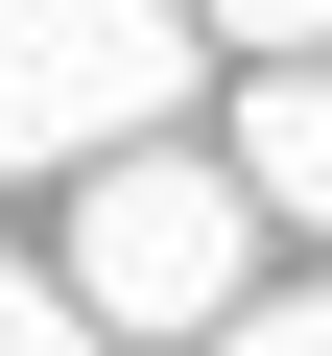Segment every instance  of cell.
Here are the masks:
<instances>
[{"label":"cell","mask_w":332,"mask_h":356,"mask_svg":"<svg viewBox=\"0 0 332 356\" xmlns=\"http://www.w3.org/2000/svg\"><path fill=\"white\" fill-rule=\"evenodd\" d=\"M95 332H166V356H214L238 309H261V214H238V166L214 143H142V166H95L72 191V261H48Z\"/></svg>","instance_id":"cell-1"},{"label":"cell","mask_w":332,"mask_h":356,"mask_svg":"<svg viewBox=\"0 0 332 356\" xmlns=\"http://www.w3.org/2000/svg\"><path fill=\"white\" fill-rule=\"evenodd\" d=\"M0 356H119V332H95V309H72L48 261H24V238H0Z\"/></svg>","instance_id":"cell-4"},{"label":"cell","mask_w":332,"mask_h":356,"mask_svg":"<svg viewBox=\"0 0 332 356\" xmlns=\"http://www.w3.org/2000/svg\"><path fill=\"white\" fill-rule=\"evenodd\" d=\"M166 119H190V24L166 0H0V191H95V166H142Z\"/></svg>","instance_id":"cell-2"},{"label":"cell","mask_w":332,"mask_h":356,"mask_svg":"<svg viewBox=\"0 0 332 356\" xmlns=\"http://www.w3.org/2000/svg\"><path fill=\"white\" fill-rule=\"evenodd\" d=\"M238 214H285V238H332V72H238Z\"/></svg>","instance_id":"cell-3"},{"label":"cell","mask_w":332,"mask_h":356,"mask_svg":"<svg viewBox=\"0 0 332 356\" xmlns=\"http://www.w3.org/2000/svg\"><path fill=\"white\" fill-rule=\"evenodd\" d=\"M214 356H332V285H261V309H238Z\"/></svg>","instance_id":"cell-5"}]
</instances>
